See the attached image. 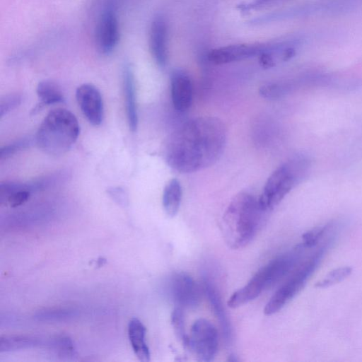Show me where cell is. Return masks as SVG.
Instances as JSON below:
<instances>
[{"label": "cell", "instance_id": "obj_11", "mask_svg": "<svg viewBox=\"0 0 362 362\" xmlns=\"http://www.w3.org/2000/svg\"><path fill=\"white\" fill-rule=\"evenodd\" d=\"M149 47L157 64L163 67L168 60V25L165 18L158 15L153 19L149 30Z\"/></svg>", "mask_w": 362, "mask_h": 362}, {"label": "cell", "instance_id": "obj_13", "mask_svg": "<svg viewBox=\"0 0 362 362\" xmlns=\"http://www.w3.org/2000/svg\"><path fill=\"white\" fill-rule=\"evenodd\" d=\"M265 275L260 268L241 288L234 292L227 302L228 307L236 308L257 298L267 289Z\"/></svg>", "mask_w": 362, "mask_h": 362}, {"label": "cell", "instance_id": "obj_6", "mask_svg": "<svg viewBox=\"0 0 362 362\" xmlns=\"http://www.w3.org/2000/svg\"><path fill=\"white\" fill-rule=\"evenodd\" d=\"M218 338L215 326L206 319H199L192 325L185 347L200 361H212L218 351Z\"/></svg>", "mask_w": 362, "mask_h": 362}, {"label": "cell", "instance_id": "obj_24", "mask_svg": "<svg viewBox=\"0 0 362 362\" xmlns=\"http://www.w3.org/2000/svg\"><path fill=\"white\" fill-rule=\"evenodd\" d=\"M287 0H253L252 1L240 4L238 6V8L244 12L250 11V10H256L262 8H265L267 6H270L272 5H275L276 4L285 1Z\"/></svg>", "mask_w": 362, "mask_h": 362}, {"label": "cell", "instance_id": "obj_25", "mask_svg": "<svg viewBox=\"0 0 362 362\" xmlns=\"http://www.w3.org/2000/svg\"><path fill=\"white\" fill-rule=\"evenodd\" d=\"M21 103V97L18 95H10L1 99L0 103V115L3 117L8 112L15 108Z\"/></svg>", "mask_w": 362, "mask_h": 362}, {"label": "cell", "instance_id": "obj_28", "mask_svg": "<svg viewBox=\"0 0 362 362\" xmlns=\"http://www.w3.org/2000/svg\"><path fill=\"white\" fill-rule=\"evenodd\" d=\"M108 192L112 199L119 205L123 206L127 205V197L122 189L119 187L112 188L108 191Z\"/></svg>", "mask_w": 362, "mask_h": 362}, {"label": "cell", "instance_id": "obj_8", "mask_svg": "<svg viewBox=\"0 0 362 362\" xmlns=\"http://www.w3.org/2000/svg\"><path fill=\"white\" fill-rule=\"evenodd\" d=\"M119 40V25L116 10L111 5L101 11L95 25V42L103 54H110Z\"/></svg>", "mask_w": 362, "mask_h": 362}, {"label": "cell", "instance_id": "obj_4", "mask_svg": "<svg viewBox=\"0 0 362 362\" xmlns=\"http://www.w3.org/2000/svg\"><path fill=\"white\" fill-rule=\"evenodd\" d=\"M309 166V160L305 156H298L276 169L267 179L259 197L262 208L268 212L278 205L304 177Z\"/></svg>", "mask_w": 362, "mask_h": 362}, {"label": "cell", "instance_id": "obj_22", "mask_svg": "<svg viewBox=\"0 0 362 362\" xmlns=\"http://www.w3.org/2000/svg\"><path fill=\"white\" fill-rule=\"evenodd\" d=\"M171 323L177 337L185 346L187 334L185 333L183 309L175 307L171 315Z\"/></svg>", "mask_w": 362, "mask_h": 362}, {"label": "cell", "instance_id": "obj_1", "mask_svg": "<svg viewBox=\"0 0 362 362\" xmlns=\"http://www.w3.org/2000/svg\"><path fill=\"white\" fill-rule=\"evenodd\" d=\"M226 143V129L215 117H199L183 123L169 136L165 160L182 173L202 170L214 165L221 156Z\"/></svg>", "mask_w": 362, "mask_h": 362}, {"label": "cell", "instance_id": "obj_26", "mask_svg": "<svg viewBox=\"0 0 362 362\" xmlns=\"http://www.w3.org/2000/svg\"><path fill=\"white\" fill-rule=\"evenodd\" d=\"M29 144L27 140L18 141L14 144L4 146L1 151V158H7L18 151L26 147Z\"/></svg>", "mask_w": 362, "mask_h": 362}, {"label": "cell", "instance_id": "obj_18", "mask_svg": "<svg viewBox=\"0 0 362 362\" xmlns=\"http://www.w3.org/2000/svg\"><path fill=\"white\" fill-rule=\"evenodd\" d=\"M36 92L40 103L37 105L35 111L39 110L43 106L63 103L64 100L60 87L49 80L40 81L37 86Z\"/></svg>", "mask_w": 362, "mask_h": 362}, {"label": "cell", "instance_id": "obj_15", "mask_svg": "<svg viewBox=\"0 0 362 362\" xmlns=\"http://www.w3.org/2000/svg\"><path fill=\"white\" fill-rule=\"evenodd\" d=\"M126 112L130 129L134 132L138 124V114L135 95L134 78L132 68L126 66L123 73Z\"/></svg>", "mask_w": 362, "mask_h": 362}, {"label": "cell", "instance_id": "obj_10", "mask_svg": "<svg viewBox=\"0 0 362 362\" xmlns=\"http://www.w3.org/2000/svg\"><path fill=\"white\" fill-rule=\"evenodd\" d=\"M76 98L88 121L95 126L100 124L103 117V103L99 90L93 84L83 83L77 88Z\"/></svg>", "mask_w": 362, "mask_h": 362}, {"label": "cell", "instance_id": "obj_19", "mask_svg": "<svg viewBox=\"0 0 362 362\" xmlns=\"http://www.w3.org/2000/svg\"><path fill=\"white\" fill-rule=\"evenodd\" d=\"M40 344L36 338L22 336L4 337L1 338L0 352L14 351L35 347Z\"/></svg>", "mask_w": 362, "mask_h": 362}, {"label": "cell", "instance_id": "obj_2", "mask_svg": "<svg viewBox=\"0 0 362 362\" xmlns=\"http://www.w3.org/2000/svg\"><path fill=\"white\" fill-rule=\"evenodd\" d=\"M265 211L259 198L241 192L232 199L221 223V231L226 244L232 249L247 246L259 229Z\"/></svg>", "mask_w": 362, "mask_h": 362}, {"label": "cell", "instance_id": "obj_12", "mask_svg": "<svg viewBox=\"0 0 362 362\" xmlns=\"http://www.w3.org/2000/svg\"><path fill=\"white\" fill-rule=\"evenodd\" d=\"M170 90L173 106L178 112H185L192 102V84L189 75L177 69L170 76Z\"/></svg>", "mask_w": 362, "mask_h": 362}, {"label": "cell", "instance_id": "obj_5", "mask_svg": "<svg viewBox=\"0 0 362 362\" xmlns=\"http://www.w3.org/2000/svg\"><path fill=\"white\" fill-rule=\"evenodd\" d=\"M325 248H320L293 269L286 281L278 288L266 304L264 313L272 315L279 312L304 286L319 264Z\"/></svg>", "mask_w": 362, "mask_h": 362}, {"label": "cell", "instance_id": "obj_3", "mask_svg": "<svg viewBox=\"0 0 362 362\" xmlns=\"http://www.w3.org/2000/svg\"><path fill=\"white\" fill-rule=\"evenodd\" d=\"M75 115L64 108L50 111L42 120L35 136L38 147L49 155L58 156L68 151L79 134Z\"/></svg>", "mask_w": 362, "mask_h": 362}, {"label": "cell", "instance_id": "obj_20", "mask_svg": "<svg viewBox=\"0 0 362 362\" xmlns=\"http://www.w3.org/2000/svg\"><path fill=\"white\" fill-rule=\"evenodd\" d=\"M351 272L352 269L349 267L337 268L330 272L323 279L318 281L315 286L317 288L331 286L345 279Z\"/></svg>", "mask_w": 362, "mask_h": 362}, {"label": "cell", "instance_id": "obj_21", "mask_svg": "<svg viewBox=\"0 0 362 362\" xmlns=\"http://www.w3.org/2000/svg\"><path fill=\"white\" fill-rule=\"evenodd\" d=\"M332 226V224L329 223L324 226L315 227L305 233L302 237L303 242L301 244L305 248L313 247Z\"/></svg>", "mask_w": 362, "mask_h": 362}, {"label": "cell", "instance_id": "obj_9", "mask_svg": "<svg viewBox=\"0 0 362 362\" xmlns=\"http://www.w3.org/2000/svg\"><path fill=\"white\" fill-rule=\"evenodd\" d=\"M169 288L175 307L194 308L201 301L203 288L187 273H175L171 277Z\"/></svg>", "mask_w": 362, "mask_h": 362}, {"label": "cell", "instance_id": "obj_16", "mask_svg": "<svg viewBox=\"0 0 362 362\" xmlns=\"http://www.w3.org/2000/svg\"><path fill=\"white\" fill-rule=\"evenodd\" d=\"M146 329L137 318H132L128 325V336L132 349L139 361H150V351L146 343Z\"/></svg>", "mask_w": 362, "mask_h": 362}, {"label": "cell", "instance_id": "obj_27", "mask_svg": "<svg viewBox=\"0 0 362 362\" xmlns=\"http://www.w3.org/2000/svg\"><path fill=\"white\" fill-rule=\"evenodd\" d=\"M71 313L64 310H49L40 313L37 317L41 320H58L70 317Z\"/></svg>", "mask_w": 362, "mask_h": 362}, {"label": "cell", "instance_id": "obj_23", "mask_svg": "<svg viewBox=\"0 0 362 362\" xmlns=\"http://www.w3.org/2000/svg\"><path fill=\"white\" fill-rule=\"evenodd\" d=\"M56 351L60 357L70 358L75 355L74 346L72 341L68 337H59L56 339L53 343Z\"/></svg>", "mask_w": 362, "mask_h": 362}, {"label": "cell", "instance_id": "obj_14", "mask_svg": "<svg viewBox=\"0 0 362 362\" xmlns=\"http://www.w3.org/2000/svg\"><path fill=\"white\" fill-rule=\"evenodd\" d=\"M202 288L203 292L206 296L214 313L219 321L225 341L227 343H230L232 337L231 325L218 291L215 285L206 278L203 281Z\"/></svg>", "mask_w": 362, "mask_h": 362}, {"label": "cell", "instance_id": "obj_7", "mask_svg": "<svg viewBox=\"0 0 362 362\" xmlns=\"http://www.w3.org/2000/svg\"><path fill=\"white\" fill-rule=\"evenodd\" d=\"M279 42L227 45L212 49L208 54V59L214 64H224L260 57L264 53H274L279 47Z\"/></svg>", "mask_w": 362, "mask_h": 362}, {"label": "cell", "instance_id": "obj_17", "mask_svg": "<svg viewBox=\"0 0 362 362\" xmlns=\"http://www.w3.org/2000/svg\"><path fill=\"white\" fill-rule=\"evenodd\" d=\"M182 194V187L177 179L170 180L165 186L163 194V206L168 216L173 217L178 212Z\"/></svg>", "mask_w": 362, "mask_h": 362}]
</instances>
